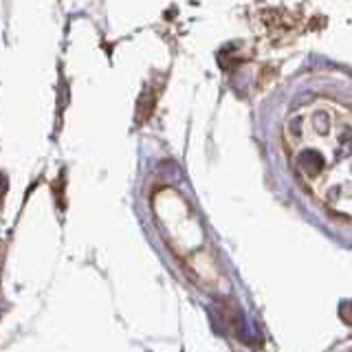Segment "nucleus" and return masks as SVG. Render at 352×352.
<instances>
[{
	"instance_id": "f257e3e1",
	"label": "nucleus",
	"mask_w": 352,
	"mask_h": 352,
	"mask_svg": "<svg viewBox=\"0 0 352 352\" xmlns=\"http://www.w3.org/2000/svg\"><path fill=\"white\" fill-rule=\"evenodd\" d=\"M284 148L304 190L337 218L352 216V115L330 99H315L289 115Z\"/></svg>"
}]
</instances>
